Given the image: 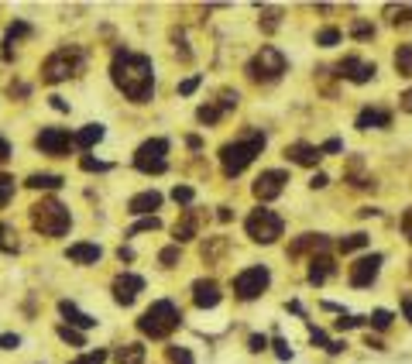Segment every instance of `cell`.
I'll return each instance as SVG.
<instances>
[{
	"label": "cell",
	"mask_w": 412,
	"mask_h": 364,
	"mask_svg": "<svg viewBox=\"0 0 412 364\" xmlns=\"http://www.w3.org/2000/svg\"><path fill=\"white\" fill-rule=\"evenodd\" d=\"M110 80L131 103H148L155 96V66L141 52L117 48L114 62H110Z\"/></svg>",
	"instance_id": "6da1fadb"
},
{
	"label": "cell",
	"mask_w": 412,
	"mask_h": 364,
	"mask_svg": "<svg viewBox=\"0 0 412 364\" xmlns=\"http://www.w3.org/2000/svg\"><path fill=\"white\" fill-rule=\"evenodd\" d=\"M179 323H182V310H179L172 299H159V303H152V306L141 313L138 330H141L145 337H152V340H165L172 330H179Z\"/></svg>",
	"instance_id": "7a4b0ae2"
},
{
	"label": "cell",
	"mask_w": 412,
	"mask_h": 364,
	"mask_svg": "<svg viewBox=\"0 0 412 364\" xmlns=\"http://www.w3.org/2000/svg\"><path fill=\"white\" fill-rule=\"evenodd\" d=\"M261 148H265V134L261 131H251L247 138L241 141H230V145H223L220 148V165H223V175H241L247 165L254 162L258 155H261Z\"/></svg>",
	"instance_id": "3957f363"
},
{
	"label": "cell",
	"mask_w": 412,
	"mask_h": 364,
	"mask_svg": "<svg viewBox=\"0 0 412 364\" xmlns=\"http://www.w3.org/2000/svg\"><path fill=\"white\" fill-rule=\"evenodd\" d=\"M82 66H86V52H82V48H76V45L59 48V52H52V55L41 62V80L48 82V86H55V82L69 80V76H80Z\"/></svg>",
	"instance_id": "277c9868"
},
{
	"label": "cell",
	"mask_w": 412,
	"mask_h": 364,
	"mask_svg": "<svg viewBox=\"0 0 412 364\" xmlns=\"http://www.w3.org/2000/svg\"><path fill=\"white\" fill-rule=\"evenodd\" d=\"M31 224L35 231H41L45 238H62L69 227H73V217H69V206H62L59 200H41L31 206Z\"/></svg>",
	"instance_id": "5b68a950"
},
{
	"label": "cell",
	"mask_w": 412,
	"mask_h": 364,
	"mask_svg": "<svg viewBox=\"0 0 412 364\" xmlns=\"http://www.w3.org/2000/svg\"><path fill=\"white\" fill-rule=\"evenodd\" d=\"M244 231H247V238H251L254 244H275L279 238H282V231H286V220H282L279 213L258 206V210L247 213Z\"/></svg>",
	"instance_id": "8992f818"
},
{
	"label": "cell",
	"mask_w": 412,
	"mask_h": 364,
	"mask_svg": "<svg viewBox=\"0 0 412 364\" xmlns=\"http://www.w3.org/2000/svg\"><path fill=\"white\" fill-rule=\"evenodd\" d=\"M288 69V59L275 48V45H261V52L247 62V76L254 82H275L282 80V73Z\"/></svg>",
	"instance_id": "52a82bcc"
},
{
	"label": "cell",
	"mask_w": 412,
	"mask_h": 364,
	"mask_svg": "<svg viewBox=\"0 0 412 364\" xmlns=\"http://www.w3.org/2000/svg\"><path fill=\"white\" fill-rule=\"evenodd\" d=\"M165 155H168V138H152V141H145L134 152V168L145 172V175H162L165 168H168Z\"/></svg>",
	"instance_id": "ba28073f"
},
{
	"label": "cell",
	"mask_w": 412,
	"mask_h": 364,
	"mask_svg": "<svg viewBox=\"0 0 412 364\" xmlns=\"http://www.w3.org/2000/svg\"><path fill=\"white\" fill-rule=\"evenodd\" d=\"M268 285H272L268 265H251L244 272H237V279H234V296L244 299V303H251V299H258Z\"/></svg>",
	"instance_id": "9c48e42d"
},
{
	"label": "cell",
	"mask_w": 412,
	"mask_h": 364,
	"mask_svg": "<svg viewBox=\"0 0 412 364\" xmlns=\"http://www.w3.org/2000/svg\"><path fill=\"white\" fill-rule=\"evenodd\" d=\"M35 145H38L45 155L62 159V155L73 152V134H69L66 127H41V134L35 138Z\"/></svg>",
	"instance_id": "30bf717a"
},
{
	"label": "cell",
	"mask_w": 412,
	"mask_h": 364,
	"mask_svg": "<svg viewBox=\"0 0 412 364\" xmlns=\"http://www.w3.org/2000/svg\"><path fill=\"white\" fill-rule=\"evenodd\" d=\"M288 182V172L286 168H265L258 179H254V196L261 203H272L282 196V189H286Z\"/></svg>",
	"instance_id": "8fae6325"
},
{
	"label": "cell",
	"mask_w": 412,
	"mask_h": 364,
	"mask_svg": "<svg viewBox=\"0 0 412 364\" xmlns=\"http://www.w3.org/2000/svg\"><path fill=\"white\" fill-rule=\"evenodd\" d=\"M381 261H385V254H378V251L358 258V261L351 265V285H354V289H368V285H374L378 272H381Z\"/></svg>",
	"instance_id": "7c38bea8"
},
{
	"label": "cell",
	"mask_w": 412,
	"mask_h": 364,
	"mask_svg": "<svg viewBox=\"0 0 412 364\" xmlns=\"http://www.w3.org/2000/svg\"><path fill=\"white\" fill-rule=\"evenodd\" d=\"M110 292H114V303L117 306H131L138 299V292H145V279L134 275V272H121L114 279V285H110Z\"/></svg>",
	"instance_id": "4fadbf2b"
},
{
	"label": "cell",
	"mask_w": 412,
	"mask_h": 364,
	"mask_svg": "<svg viewBox=\"0 0 412 364\" xmlns=\"http://www.w3.org/2000/svg\"><path fill=\"white\" fill-rule=\"evenodd\" d=\"M374 62H365V59H358V55H347L340 66H337V76H344V80L358 82V86H365V82L374 80Z\"/></svg>",
	"instance_id": "5bb4252c"
},
{
	"label": "cell",
	"mask_w": 412,
	"mask_h": 364,
	"mask_svg": "<svg viewBox=\"0 0 412 364\" xmlns=\"http://www.w3.org/2000/svg\"><path fill=\"white\" fill-rule=\"evenodd\" d=\"M220 299H223V292H220V285L213 282V279H196V282H193V303H196L200 310L220 306Z\"/></svg>",
	"instance_id": "9a60e30c"
},
{
	"label": "cell",
	"mask_w": 412,
	"mask_h": 364,
	"mask_svg": "<svg viewBox=\"0 0 412 364\" xmlns=\"http://www.w3.org/2000/svg\"><path fill=\"white\" fill-rule=\"evenodd\" d=\"M286 159L295 165H306V168H316L320 165V148L316 145H306V141H295V145H288L286 148Z\"/></svg>",
	"instance_id": "2e32d148"
},
{
	"label": "cell",
	"mask_w": 412,
	"mask_h": 364,
	"mask_svg": "<svg viewBox=\"0 0 412 364\" xmlns=\"http://www.w3.org/2000/svg\"><path fill=\"white\" fill-rule=\"evenodd\" d=\"M172 234H175V244L193 241V238L200 234V210H186V213L179 217V224L172 227Z\"/></svg>",
	"instance_id": "e0dca14e"
},
{
	"label": "cell",
	"mask_w": 412,
	"mask_h": 364,
	"mask_svg": "<svg viewBox=\"0 0 412 364\" xmlns=\"http://www.w3.org/2000/svg\"><path fill=\"white\" fill-rule=\"evenodd\" d=\"M159 206H162V193L145 189V193L131 196V203H127V213H134V217H152V210H159Z\"/></svg>",
	"instance_id": "ac0fdd59"
},
{
	"label": "cell",
	"mask_w": 412,
	"mask_h": 364,
	"mask_svg": "<svg viewBox=\"0 0 412 364\" xmlns=\"http://www.w3.org/2000/svg\"><path fill=\"white\" fill-rule=\"evenodd\" d=\"M59 313L69 320L66 326H73V330H93V326H96V316L82 313L80 306H76V303H69V299H62V303H59Z\"/></svg>",
	"instance_id": "d6986e66"
},
{
	"label": "cell",
	"mask_w": 412,
	"mask_h": 364,
	"mask_svg": "<svg viewBox=\"0 0 412 364\" xmlns=\"http://www.w3.org/2000/svg\"><path fill=\"white\" fill-rule=\"evenodd\" d=\"M358 131H371V127H392V114L388 110H378V107H365L354 121Z\"/></svg>",
	"instance_id": "ffe728a7"
},
{
	"label": "cell",
	"mask_w": 412,
	"mask_h": 364,
	"mask_svg": "<svg viewBox=\"0 0 412 364\" xmlns=\"http://www.w3.org/2000/svg\"><path fill=\"white\" fill-rule=\"evenodd\" d=\"M100 244H86V241H80V244H69V251H66V258L69 261H76V265H96L100 261Z\"/></svg>",
	"instance_id": "44dd1931"
},
{
	"label": "cell",
	"mask_w": 412,
	"mask_h": 364,
	"mask_svg": "<svg viewBox=\"0 0 412 364\" xmlns=\"http://www.w3.org/2000/svg\"><path fill=\"white\" fill-rule=\"evenodd\" d=\"M327 244H330L327 234H302V238H295V241L288 244V258H299L306 251H323Z\"/></svg>",
	"instance_id": "7402d4cb"
},
{
	"label": "cell",
	"mask_w": 412,
	"mask_h": 364,
	"mask_svg": "<svg viewBox=\"0 0 412 364\" xmlns=\"http://www.w3.org/2000/svg\"><path fill=\"white\" fill-rule=\"evenodd\" d=\"M103 134H107V131H103V124H86L80 134H73V148L89 152L93 145H100V141H103Z\"/></svg>",
	"instance_id": "603a6c76"
},
{
	"label": "cell",
	"mask_w": 412,
	"mask_h": 364,
	"mask_svg": "<svg viewBox=\"0 0 412 364\" xmlns=\"http://www.w3.org/2000/svg\"><path fill=\"white\" fill-rule=\"evenodd\" d=\"M333 272L337 268H333V258L330 254H313V261H309V285H323Z\"/></svg>",
	"instance_id": "cb8c5ba5"
},
{
	"label": "cell",
	"mask_w": 412,
	"mask_h": 364,
	"mask_svg": "<svg viewBox=\"0 0 412 364\" xmlns=\"http://www.w3.org/2000/svg\"><path fill=\"white\" fill-rule=\"evenodd\" d=\"M28 35H31V24H28V21H14V24H7V35H3V59L14 55L10 45H17V41L28 38Z\"/></svg>",
	"instance_id": "d4e9b609"
},
{
	"label": "cell",
	"mask_w": 412,
	"mask_h": 364,
	"mask_svg": "<svg viewBox=\"0 0 412 364\" xmlns=\"http://www.w3.org/2000/svg\"><path fill=\"white\" fill-rule=\"evenodd\" d=\"M347 182L354 189H374V179L361 172V159H351V165H347Z\"/></svg>",
	"instance_id": "484cf974"
},
{
	"label": "cell",
	"mask_w": 412,
	"mask_h": 364,
	"mask_svg": "<svg viewBox=\"0 0 412 364\" xmlns=\"http://www.w3.org/2000/svg\"><path fill=\"white\" fill-rule=\"evenodd\" d=\"M309 340H313V344H320V347H323V351H330V354H340V351L347 347L344 340H330L320 326H309Z\"/></svg>",
	"instance_id": "4316f807"
},
{
	"label": "cell",
	"mask_w": 412,
	"mask_h": 364,
	"mask_svg": "<svg viewBox=\"0 0 412 364\" xmlns=\"http://www.w3.org/2000/svg\"><path fill=\"white\" fill-rule=\"evenodd\" d=\"M62 175H52V172H35L31 179H28V186L31 189H62Z\"/></svg>",
	"instance_id": "83f0119b"
},
{
	"label": "cell",
	"mask_w": 412,
	"mask_h": 364,
	"mask_svg": "<svg viewBox=\"0 0 412 364\" xmlns=\"http://www.w3.org/2000/svg\"><path fill=\"white\" fill-rule=\"evenodd\" d=\"M117 364H145V344H124L117 351Z\"/></svg>",
	"instance_id": "f1b7e54d"
},
{
	"label": "cell",
	"mask_w": 412,
	"mask_h": 364,
	"mask_svg": "<svg viewBox=\"0 0 412 364\" xmlns=\"http://www.w3.org/2000/svg\"><path fill=\"white\" fill-rule=\"evenodd\" d=\"M395 69H399V76H412V45H399Z\"/></svg>",
	"instance_id": "f546056e"
},
{
	"label": "cell",
	"mask_w": 412,
	"mask_h": 364,
	"mask_svg": "<svg viewBox=\"0 0 412 364\" xmlns=\"http://www.w3.org/2000/svg\"><path fill=\"white\" fill-rule=\"evenodd\" d=\"M392 24H409L412 21V3H399V7H385Z\"/></svg>",
	"instance_id": "4dcf8cb0"
},
{
	"label": "cell",
	"mask_w": 412,
	"mask_h": 364,
	"mask_svg": "<svg viewBox=\"0 0 412 364\" xmlns=\"http://www.w3.org/2000/svg\"><path fill=\"white\" fill-rule=\"evenodd\" d=\"M368 234H351V238H340V251L344 254H351V251H361V247H368Z\"/></svg>",
	"instance_id": "1f68e13d"
},
{
	"label": "cell",
	"mask_w": 412,
	"mask_h": 364,
	"mask_svg": "<svg viewBox=\"0 0 412 364\" xmlns=\"http://www.w3.org/2000/svg\"><path fill=\"white\" fill-rule=\"evenodd\" d=\"M159 227H162V220L152 213V217H141V220H138V224L127 231V238H134V234H145V231H159Z\"/></svg>",
	"instance_id": "d6a6232c"
},
{
	"label": "cell",
	"mask_w": 412,
	"mask_h": 364,
	"mask_svg": "<svg viewBox=\"0 0 412 364\" xmlns=\"http://www.w3.org/2000/svg\"><path fill=\"white\" fill-rule=\"evenodd\" d=\"M220 117H223V110H220L216 103H203V107L196 110V121L200 124H216Z\"/></svg>",
	"instance_id": "836d02e7"
},
{
	"label": "cell",
	"mask_w": 412,
	"mask_h": 364,
	"mask_svg": "<svg viewBox=\"0 0 412 364\" xmlns=\"http://www.w3.org/2000/svg\"><path fill=\"white\" fill-rule=\"evenodd\" d=\"M59 337L66 340V344H73V347H86V337H82L80 330H73V326H59Z\"/></svg>",
	"instance_id": "e575fe53"
},
{
	"label": "cell",
	"mask_w": 412,
	"mask_h": 364,
	"mask_svg": "<svg viewBox=\"0 0 412 364\" xmlns=\"http://www.w3.org/2000/svg\"><path fill=\"white\" fill-rule=\"evenodd\" d=\"M0 251H3V254H14V251H17V241H14V231H10L7 224H0Z\"/></svg>",
	"instance_id": "d590c367"
},
{
	"label": "cell",
	"mask_w": 412,
	"mask_h": 364,
	"mask_svg": "<svg viewBox=\"0 0 412 364\" xmlns=\"http://www.w3.org/2000/svg\"><path fill=\"white\" fill-rule=\"evenodd\" d=\"M340 28H323L320 35H316V45H323V48H333V45H340Z\"/></svg>",
	"instance_id": "8d00e7d4"
},
{
	"label": "cell",
	"mask_w": 412,
	"mask_h": 364,
	"mask_svg": "<svg viewBox=\"0 0 412 364\" xmlns=\"http://www.w3.org/2000/svg\"><path fill=\"white\" fill-rule=\"evenodd\" d=\"M261 28H265L268 35L279 28V10H275V7H261Z\"/></svg>",
	"instance_id": "74e56055"
},
{
	"label": "cell",
	"mask_w": 412,
	"mask_h": 364,
	"mask_svg": "<svg viewBox=\"0 0 412 364\" xmlns=\"http://www.w3.org/2000/svg\"><path fill=\"white\" fill-rule=\"evenodd\" d=\"M237 103H241V93L237 89H220V103H216L220 110H234Z\"/></svg>",
	"instance_id": "f35d334b"
},
{
	"label": "cell",
	"mask_w": 412,
	"mask_h": 364,
	"mask_svg": "<svg viewBox=\"0 0 412 364\" xmlns=\"http://www.w3.org/2000/svg\"><path fill=\"white\" fill-rule=\"evenodd\" d=\"M351 35L358 41H368V38H374V24H368V21H354L351 24Z\"/></svg>",
	"instance_id": "ab89813d"
},
{
	"label": "cell",
	"mask_w": 412,
	"mask_h": 364,
	"mask_svg": "<svg viewBox=\"0 0 412 364\" xmlns=\"http://www.w3.org/2000/svg\"><path fill=\"white\" fill-rule=\"evenodd\" d=\"M368 323L374 326V330H388V326H392V313H388V310H374L368 316Z\"/></svg>",
	"instance_id": "60d3db41"
},
{
	"label": "cell",
	"mask_w": 412,
	"mask_h": 364,
	"mask_svg": "<svg viewBox=\"0 0 412 364\" xmlns=\"http://www.w3.org/2000/svg\"><path fill=\"white\" fill-rule=\"evenodd\" d=\"M80 168H82V172H107V168H110V162H100V159H93V155H82Z\"/></svg>",
	"instance_id": "b9f144b4"
},
{
	"label": "cell",
	"mask_w": 412,
	"mask_h": 364,
	"mask_svg": "<svg viewBox=\"0 0 412 364\" xmlns=\"http://www.w3.org/2000/svg\"><path fill=\"white\" fill-rule=\"evenodd\" d=\"M182 258V251H179V244H172V247H162V254H159V261H162L165 268H172L175 261Z\"/></svg>",
	"instance_id": "7bdbcfd3"
},
{
	"label": "cell",
	"mask_w": 412,
	"mask_h": 364,
	"mask_svg": "<svg viewBox=\"0 0 412 364\" xmlns=\"http://www.w3.org/2000/svg\"><path fill=\"white\" fill-rule=\"evenodd\" d=\"M168 361L172 364H196L193 361V354H189L186 347H168Z\"/></svg>",
	"instance_id": "ee69618b"
},
{
	"label": "cell",
	"mask_w": 412,
	"mask_h": 364,
	"mask_svg": "<svg viewBox=\"0 0 412 364\" xmlns=\"http://www.w3.org/2000/svg\"><path fill=\"white\" fill-rule=\"evenodd\" d=\"M14 196V179L10 175H0V206H7Z\"/></svg>",
	"instance_id": "f6af8a7d"
},
{
	"label": "cell",
	"mask_w": 412,
	"mask_h": 364,
	"mask_svg": "<svg viewBox=\"0 0 412 364\" xmlns=\"http://www.w3.org/2000/svg\"><path fill=\"white\" fill-rule=\"evenodd\" d=\"M265 347H268V337H265V333H251V337H247V351H251V354H261Z\"/></svg>",
	"instance_id": "bcb514c9"
},
{
	"label": "cell",
	"mask_w": 412,
	"mask_h": 364,
	"mask_svg": "<svg viewBox=\"0 0 412 364\" xmlns=\"http://www.w3.org/2000/svg\"><path fill=\"white\" fill-rule=\"evenodd\" d=\"M193 196H196V193H193V186H175V189H172V200L182 203V206H189V203H193Z\"/></svg>",
	"instance_id": "7dc6e473"
},
{
	"label": "cell",
	"mask_w": 412,
	"mask_h": 364,
	"mask_svg": "<svg viewBox=\"0 0 412 364\" xmlns=\"http://www.w3.org/2000/svg\"><path fill=\"white\" fill-rule=\"evenodd\" d=\"M103 361H107V351H89V354H82V358H76L69 364H103Z\"/></svg>",
	"instance_id": "c3c4849f"
},
{
	"label": "cell",
	"mask_w": 412,
	"mask_h": 364,
	"mask_svg": "<svg viewBox=\"0 0 412 364\" xmlns=\"http://www.w3.org/2000/svg\"><path fill=\"white\" fill-rule=\"evenodd\" d=\"M368 323V320H361V316H351V313H340V320H337V330H354V326Z\"/></svg>",
	"instance_id": "681fc988"
},
{
	"label": "cell",
	"mask_w": 412,
	"mask_h": 364,
	"mask_svg": "<svg viewBox=\"0 0 412 364\" xmlns=\"http://www.w3.org/2000/svg\"><path fill=\"white\" fill-rule=\"evenodd\" d=\"M272 347H275V354H279V361H292V347H288L282 337H275L272 340Z\"/></svg>",
	"instance_id": "f907efd6"
},
{
	"label": "cell",
	"mask_w": 412,
	"mask_h": 364,
	"mask_svg": "<svg viewBox=\"0 0 412 364\" xmlns=\"http://www.w3.org/2000/svg\"><path fill=\"white\" fill-rule=\"evenodd\" d=\"M200 82H203V76H189V80L179 82V93H182V96H189V93H196V89H200Z\"/></svg>",
	"instance_id": "816d5d0a"
},
{
	"label": "cell",
	"mask_w": 412,
	"mask_h": 364,
	"mask_svg": "<svg viewBox=\"0 0 412 364\" xmlns=\"http://www.w3.org/2000/svg\"><path fill=\"white\" fill-rule=\"evenodd\" d=\"M337 152H344V141L340 138H330L327 145H320V155H337Z\"/></svg>",
	"instance_id": "f5cc1de1"
},
{
	"label": "cell",
	"mask_w": 412,
	"mask_h": 364,
	"mask_svg": "<svg viewBox=\"0 0 412 364\" xmlns=\"http://www.w3.org/2000/svg\"><path fill=\"white\" fill-rule=\"evenodd\" d=\"M17 344H21V337H17V333H3V337H0V347H3V351H14Z\"/></svg>",
	"instance_id": "db71d44e"
},
{
	"label": "cell",
	"mask_w": 412,
	"mask_h": 364,
	"mask_svg": "<svg viewBox=\"0 0 412 364\" xmlns=\"http://www.w3.org/2000/svg\"><path fill=\"white\" fill-rule=\"evenodd\" d=\"M402 234H406V238L412 241V206L406 210V213H402Z\"/></svg>",
	"instance_id": "11a10c76"
},
{
	"label": "cell",
	"mask_w": 412,
	"mask_h": 364,
	"mask_svg": "<svg viewBox=\"0 0 412 364\" xmlns=\"http://www.w3.org/2000/svg\"><path fill=\"white\" fill-rule=\"evenodd\" d=\"M327 182H330V175H327V172H316V175L309 179V186H313V189H323Z\"/></svg>",
	"instance_id": "9f6ffc18"
},
{
	"label": "cell",
	"mask_w": 412,
	"mask_h": 364,
	"mask_svg": "<svg viewBox=\"0 0 412 364\" xmlns=\"http://www.w3.org/2000/svg\"><path fill=\"white\" fill-rule=\"evenodd\" d=\"M399 107H402L406 114H412V89H406V93L399 96Z\"/></svg>",
	"instance_id": "6f0895ef"
},
{
	"label": "cell",
	"mask_w": 412,
	"mask_h": 364,
	"mask_svg": "<svg viewBox=\"0 0 412 364\" xmlns=\"http://www.w3.org/2000/svg\"><path fill=\"white\" fill-rule=\"evenodd\" d=\"M230 217H234V213H230V206H216V220H220V224H227Z\"/></svg>",
	"instance_id": "680465c9"
},
{
	"label": "cell",
	"mask_w": 412,
	"mask_h": 364,
	"mask_svg": "<svg viewBox=\"0 0 412 364\" xmlns=\"http://www.w3.org/2000/svg\"><path fill=\"white\" fill-rule=\"evenodd\" d=\"M117 258H121V261H134V251H131L127 244H121V247H117Z\"/></svg>",
	"instance_id": "91938a15"
},
{
	"label": "cell",
	"mask_w": 412,
	"mask_h": 364,
	"mask_svg": "<svg viewBox=\"0 0 412 364\" xmlns=\"http://www.w3.org/2000/svg\"><path fill=\"white\" fill-rule=\"evenodd\" d=\"M52 107H55V110H59V114H66V110H69V103H66V100H62V96H52Z\"/></svg>",
	"instance_id": "94428289"
},
{
	"label": "cell",
	"mask_w": 412,
	"mask_h": 364,
	"mask_svg": "<svg viewBox=\"0 0 412 364\" xmlns=\"http://www.w3.org/2000/svg\"><path fill=\"white\" fill-rule=\"evenodd\" d=\"M3 159H10V141H7V138H0V162H3Z\"/></svg>",
	"instance_id": "6125c7cd"
},
{
	"label": "cell",
	"mask_w": 412,
	"mask_h": 364,
	"mask_svg": "<svg viewBox=\"0 0 412 364\" xmlns=\"http://www.w3.org/2000/svg\"><path fill=\"white\" fill-rule=\"evenodd\" d=\"M402 313H406V320H409V323H412V299H409V296L402 299Z\"/></svg>",
	"instance_id": "be15d7a7"
},
{
	"label": "cell",
	"mask_w": 412,
	"mask_h": 364,
	"mask_svg": "<svg viewBox=\"0 0 412 364\" xmlns=\"http://www.w3.org/2000/svg\"><path fill=\"white\" fill-rule=\"evenodd\" d=\"M186 145H189V148H193V152H196V148H203V141H200V138H196V134H189V138H186Z\"/></svg>",
	"instance_id": "e7e4bbea"
}]
</instances>
